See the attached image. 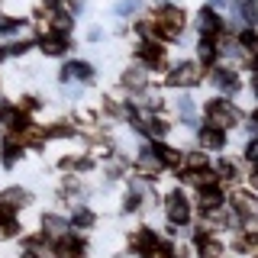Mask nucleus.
Returning a JSON list of instances; mask_svg holds the SVG:
<instances>
[{
	"instance_id": "18",
	"label": "nucleus",
	"mask_w": 258,
	"mask_h": 258,
	"mask_svg": "<svg viewBox=\"0 0 258 258\" xmlns=\"http://www.w3.org/2000/svg\"><path fill=\"white\" fill-rule=\"evenodd\" d=\"M139 168H142V171H158L161 158H149V152H145V158H139Z\"/></svg>"
},
{
	"instance_id": "27",
	"label": "nucleus",
	"mask_w": 258,
	"mask_h": 258,
	"mask_svg": "<svg viewBox=\"0 0 258 258\" xmlns=\"http://www.w3.org/2000/svg\"><path fill=\"white\" fill-rule=\"evenodd\" d=\"M181 116H184V119L194 116V103H190V100H181Z\"/></svg>"
},
{
	"instance_id": "28",
	"label": "nucleus",
	"mask_w": 258,
	"mask_h": 258,
	"mask_svg": "<svg viewBox=\"0 0 258 258\" xmlns=\"http://www.w3.org/2000/svg\"><path fill=\"white\" fill-rule=\"evenodd\" d=\"M136 7H139V0H123L116 10H119V13H129V10H136Z\"/></svg>"
},
{
	"instance_id": "8",
	"label": "nucleus",
	"mask_w": 258,
	"mask_h": 258,
	"mask_svg": "<svg viewBox=\"0 0 258 258\" xmlns=\"http://www.w3.org/2000/svg\"><path fill=\"white\" fill-rule=\"evenodd\" d=\"M91 64H84V61H71V64H64V71H61V78H68V81H91Z\"/></svg>"
},
{
	"instance_id": "34",
	"label": "nucleus",
	"mask_w": 258,
	"mask_h": 258,
	"mask_svg": "<svg viewBox=\"0 0 258 258\" xmlns=\"http://www.w3.org/2000/svg\"><path fill=\"white\" fill-rule=\"evenodd\" d=\"M252 68H255V71H258V55H255V58H252Z\"/></svg>"
},
{
	"instance_id": "14",
	"label": "nucleus",
	"mask_w": 258,
	"mask_h": 258,
	"mask_svg": "<svg viewBox=\"0 0 258 258\" xmlns=\"http://www.w3.org/2000/svg\"><path fill=\"white\" fill-rule=\"evenodd\" d=\"M123 84H126V87H133V91H139V87H145V78H142V71H126V75H123Z\"/></svg>"
},
{
	"instance_id": "11",
	"label": "nucleus",
	"mask_w": 258,
	"mask_h": 258,
	"mask_svg": "<svg viewBox=\"0 0 258 258\" xmlns=\"http://www.w3.org/2000/svg\"><path fill=\"white\" fill-rule=\"evenodd\" d=\"M200 142H204L207 149H223L226 136H223V133H220L216 126H207V129H200Z\"/></svg>"
},
{
	"instance_id": "31",
	"label": "nucleus",
	"mask_w": 258,
	"mask_h": 258,
	"mask_svg": "<svg viewBox=\"0 0 258 258\" xmlns=\"http://www.w3.org/2000/svg\"><path fill=\"white\" fill-rule=\"evenodd\" d=\"M248 158H252V161H258V142H252V145H248Z\"/></svg>"
},
{
	"instance_id": "26",
	"label": "nucleus",
	"mask_w": 258,
	"mask_h": 258,
	"mask_svg": "<svg viewBox=\"0 0 258 258\" xmlns=\"http://www.w3.org/2000/svg\"><path fill=\"white\" fill-rule=\"evenodd\" d=\"M152 258H171V245H158L155 252H152Z\"/></svg>"
},
{
	"instance_id": "15",
	"label": "nucleus",
	"mask_w": 258,
	"mask_h": 258,
	"mask_svg": "<svg viewBox=\"0 0 258 258\" xmlns=\"http://www.w3.org/2000/svg\"><path fill=\"white\" fill-rule=\"evenodd\" d=\"M242 13H245V20L248 23H258V0H242Z\"/></svg>"
},
{
	"instance_id": "37",
	"label": "nucleus",
	"mask_w": 258,
	"mask_h": 258,
	"mask_svg": "<svg viewBox=\"0 0 258 258\" xmlns=\"http://www.w3.org/2000/svg\"><path fill=\"white\" fill-rule=\"evenodd\" d=\"M23 258H36V255H23Z\"/></svg>"
},
{
	"instance_id": "35",
	"label": "nucleus",
	"mask_w": 258,
	"mask_h": 258,
	"mask_svg": "<svg viewBox=\"0 0 258 258\" xmlns=\"http://www.w3.org/2000/svg\"><path fill=\"white\" fill-rule=\"evenodd\" d=\"M252 119H255V126H258V110H255V116H252Z\"/></svg>"
},
{
	"instance_id": "23",
	"label": "nucleus",
	"mask_w": 258,
	"mask_h": 258,
	"mask_svg": "<svg viewBox=\"0 0 258 258\" xmlns=\"http://www.w3.org/2000/svg\"><path fill=\"white\" fill-rule=\"evenodd\" d=\"M94 223V213H87V210H78L75 213V226H91Z\"/></svg>"
},
{
	"instance_id": "25",
	"label": "nucleus",
	"mask_w": 258,
	"mask_h": 258,
	"mask_svg": "<svg viewBox=\"0 0 258 258\" xmlns=\"http://www.w3.org/2000/svg\"><path fill=\"white\" fill-rule=\"evenodd\" d=\"M255 242H258V236H255V232H252V236H242V239L236 242V248H252Z\"/></svg>"
},
{
	"instance_id": "12",
	"label": "nucleus",
	"mask_w": 258,
	"mask_h": 258,
	"mask_svg": "<svg viewBox=\"0 0 258 258\" xmlns=\"http://www.w3.org/2000/svg\"><path fill=\"white\" fill-rule=\"evenodd\" d=\"M42 48H45V55H61L64 48H68V42H64V36H45Z\"/></svg>"
},
{
	"instance_id": "20",
	"label": "nucleus",
	"mask_w": 258,
	"mask_h": 258,
	"mask_svg": "<svg viewBox=\"0 0 258 258\" xmlns=\"http://www.w3.org/2000/svg\"><path fill=\"white\" fill-rule=\"evenodd\" d=\"M220 174L226 177V181H236V174H239V168H236V165H232V161H223V165H220Z\"/></svg>"
},
{
	"instance_id": "19",
	"label": "nucleus",
	"mask_w": 258,
	"mask_h": 258,
	"mask_svg": "<svg viewBox=\"0 0 258 258\" xmlns=\"http://www.w3.org/2000/svg\"><path fill=\"white\" fill-rule=\"evenodd\" d=\"M45 229L61 236V232H64V220H58V216H45Z\"/></svg>"
},
{
	"instance_id": "3",
	"label": "nucleus",
	"mask_w": 258,
	"mask_h": 258,
	"mask_svg": "<svg viewBox=\"0 0 258 258\" xmlns=\"http://www.w3.org/2000/svg\"><path fill=\"white\" fill-rule=\"evenodd\" d=\"M168 216H171V223H187L190 220V207H187V200H184L181 190H174L171 197H168Z\"/></svg>"
},
{
	"instance_id": "21",
	"label": "nucleus",
	"mask_w": 258,
	"mask_h": 258,
	"mask_svg": "<svg viewBox=\"0 0 258 258\" xmlns=\"http://www.w3.org/2000/svg\"><path fill=\"white\" fill-rule=\"evenodd\" d=\"M213 58H216V48L210 45V42H204V45H200V61H204V64H210Z\"/></svg>"
},
{
	"instance_id": "13",
	"label": "nucleus",
	"mask_w": 258,
	"mask_h": 258,
	"mask_svg": "<svg viewBox=\"0 0 258 258\" xmlns=\"http://www.w3.org/2000/svg\"><path fill=\"white\" fill-rule=\"evenodd\" d=\"M200 194H204V213H207V210H216V207H220V190H216V184H213V187H200Z\"/></svg>"
},
{
	"instance_id": "24",
	"label": "nucleus",
	"mask_w": 258,
	"mask_h": 258,
	"mask_svg": "<svg viewBox=\"0 0 258 258\" xmlns=\"http://www.w3.org/2000/svg\"><path fill=\"white\" fill-rule=\"evenodd\" d=\"M7 223H13V216H10V207L0 200V226H7Z\"/></svg>"
},
{
	"instance_id": "22",
	"label": "nucleus",
	"mask_w": 258,
	"mask_h": 258,
	"mask_svg": "<svg viewBox=\"0 0 258 258\" xmlns=\"http://www.w3.org/2000/svg\"><path fill=\"white\" fill-rule=\"evenodd\" d=\"M242 45L258 48V32H255V29H245V32H242Z\"/></svg>"
},
{
	"instance_id": "36",
	"label": "nucleus",
	"mask_w": 258,
	"mask_h": 258,
	"mask_svg": "<svg viewBox=\"0 0 258 258\" xmlns=\"http://www.w3.org/2000/svg\"><path fill=\"white\" fill-rule=\"evenodd\" d=\"M252 87H255V94H258V78H255V84H252Z\"/></svg>"
},
{
	"instance_id": "5",
	"label": "nucleus",
	"mask_w": 258,
	"mask_h": 258,
	"mask_svg": "<svg viewBox=\"0 0 258 258\" xmlns=\"http://www.w3.org/2000/svg\"><path fill=\"white\" fill-rule=\"evenodd\" d=\"M133 248H136V252H142V255H152L158 248L155 232H152V229H139V232H136V239H133Z\"/></svg>"
},
{
	"instance_id": "4",
	"label": "nucleus",
	"mask_w": 258,
	"mask_h": 258,
	"mask_svg": "<svg viewBox=\"0 0 258 258\" xmlns=\"http://www.w3.org/2000/svg\"><path fill=\"white\" fill-rule=\"evenodd\" d=\"M81 252H84V242L75 236H61L55 242V258H78Z\"/></svg>"
},
{
	"instance_id": "32",
	"label": "nucleus",
	"mask_w": 258,
	"mask_h": 258,
	"mask_svg": "<svg viewBox=\"0 0 258 258\" xmlns=\"http://www.w3.org/2000/svg\"><path fill=\"white\" fill-rule=\"evenodd\" d=\"M23 107H26V110H36V107H39V103H36V100H32V97H23Z\"/></svg>"
},
{
	"instance_id": "2",
	"label": "nucleus",
	"mask_w": 258,
	"mask_h": 258,
	"mask_svg": "<svg viewBox=\"0 0 258 258\" xmlns=\"http://www.w3.org/2000/svg\"><path fill=\"white\" fill-rule=\"evenodd\" d=\"M200 81V68L197 64H190V61H184V64H177V68L171 71V78H168V84H174V87H190V84H197Z\"/></svg>"
},
{
	"instance_id": "17",
	"label": "nucleus",
	"mask_w": 258,
	"mask_h": 258,
	"mask_svg": "<svg viewBox=\"0 0 258 258\" xmlns=\"http://www.w3.org/2000/svg\"><path fill=\"white\" fill-rule=\"evenodd\" d=\"M26 200H29L26 190H7L4 194V204H26Z\"/></svg>"
},
{
	"instance_id": "7",
	"label": "nucleus",
	"mask_w": 258,
	"mask_h": 258,
	"mask_svg": "<svg viewBox=\"0 0 258 258\" xmlns=\"http://www.w3.org/2000/svg\"><path fill=\"white\" fill-rule=\"evenodd\" d=\"M139 58L145 61V64H158L165 61V52H161V45L158 42H145V45H139Z\"/></svg>"
},
{
	"instance_id": "9",
	"label": "nucleus",
	"mask_w": 258,
	"mask_h": 258,
	"mask_svg": "<svg viewBox=\"0 0 258 258\" xmlns=\"http://www.w3.org/2000/svg\"><path fill=\"white\" fill-rule=\"evenodd\" d=\"M210 81H213L216 87H223V91H236V87H239V78H236V71H226V68H216Z\"/></svg>"
},
{
	"instance_id": "38",
	"label": "nucleus",
	"mask_w": 258,
	"mask_h": 258,
	"mask_svg": "<svg viewBox=\"0 0 258 258\" xmlns=\"http://www.w3.org/2000/svg\"><path fill=\"white\" fill-rule=\"evenodd\" d=\"M0 58H4V48H0Z\"/></svg>"
},
{
	"instance_id": "10",
	"label": "nucleus",
	"mask_w": 258,
	"mask_h": 258,
	"mask_svg": "<svg viewBox=\"0 0 258 258\" xmlns=\"http://www.w3.org/2000/svg\"><path fill=\"white\" fill-rule=\"evenodd\" d=\"M200 29H204V36H210V39H213V36H220V16H216L213 10H204V13H200Z\"/></svg>"
},
{
	"instance_id": "16",
	"label": "nucleus",
	"mask_w": 258,
	"mask_h": 258,
	"mask_svg": "<svg viewBox=\"0 0 258 258\" xmlns=\"http://www.w3.org/2000/svg\"><path fill=\"white\" fill-rule=\"evenodd\" d=\"M158 155H161V165H177L181 161V155L174 149H168V145H158Z\"/></svg>"
},
{
	"instance_id": "1",
	"label": "nucleus",
	"mask_w": 258,
	"mask_h": 258,
	"mask_svg": "<svg viewBox=\"0 0 258 258\" xmlns=\"http://www.w3.org/2000/svg\"><path fill=\"white\" fill-rule=\"evenodd\" d=\"M207 119L216 129H223V126H232V123H236L239 113L232 110V103H226V100H210L207 103Z\"/></svg>"
},
{
	"instance_id": "6",
	"label": "nucleus",
	"mask_w": 258,
	"mask_h": 258,
	"mask_svg": "<svg viewBox=\"0 0 258 258\" xmlns=\"http://www.w3.org/2000/svg\"><path fill=\"white\" fill-rule=\"evenodd\" d=\"M232 204H236V213L242 216V220H248V223L255 220L258 207H255V200L248 197V194H232Z\"/></svg>"
},
{
	"instance_id": "29",
	"label": "nucleus",
	"mask_w": 258,
	"mask_h": 258,
	"mask_svg": "<svg viewBox=\"0 0 258 258\" xmlns=\"http://www.w3.org/2000/svg\"><path fill=\"white\" fill-rule=\"evenodd\" d=\"M48 136H71L68 126H48Z\"/></svg>"
},
{
	"instance_id": "30",
	"label": "nucleus",
	"mask_w": 258,
	"mask_h": 258,
	"mask_svg": "<svg viewBox=\"0 0 258 258\" xmlns=\"http://www.w3.org/2000/svg\"><path fill=\"white\" fill-rule=\"evenodd\" d=\"M126 210H139V197H136V194H133V197H126Z\"/></svg>"
},
{
	"instance_id": "33",
	"label": "nucleus",
	"mask_w": 258,
	"mask_h": 258,
	"mask_svg": "<svg viewBox=\"0 0 258 258\" xmlns=\"http://www.w3.org/2000/svg\"><path fill=\"white\" fill-rule=\"evenodd\" d=\"M252 187L258 190V168H255V171H252Z\"/></svg>"
}]
</instances>
